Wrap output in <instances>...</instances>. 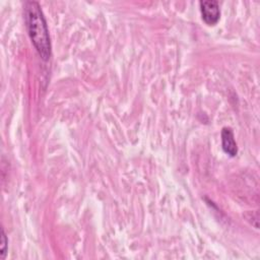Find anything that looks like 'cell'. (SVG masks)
Masks as SVG:
<instances>
[{
	"instance_id": "obj_1",
	"label": "cell",
	"mask_w": 260,
	"mask_h": 260,
	"mask_svg": "<svg viewBox=\"0 0 260 260\" xmlns=\"http://www.w3.org/2000/svg\"><path fill=\"white\" fill-rule=\"evenodd\" d=\"M24 18L28 36L36 50L43 60H49L51 57V41L49 29L41 6L38 2H25Z\"/></svg>"
},
{
	"instance_id": "obj_2",
	"label": "cell",
	"mask_w": 260,
	"mask_h": 260,
	"mask_svg": "<svg viewBox=\"0 0 260 260\" xmlns=\"http://www.w3.org/2000/svg\"><path fill=\"white\" fill-rule=\"evenodd\" d=\"M202 19L208 25L217 23L220 17V11L217 1H201L199 3Z\"/></svg>"
},
{
	"instance_id": "obj_3",
	"label": "cell",
	"mask_w": 260,
	"mask_h": 260,
	"mask_svg": "<svg viewBox=\"0 0 260 260\" xmlns=\"http://www.w3.org/2000/svg\"><path fill=\"white\" fill-rule=\"evenodd\" d=\"M221 146L223 151L230 156H235L238 153V146L235 141L234 133L231 128H223L221 131Z\"/></svg>"
},
{
	"instance_id": "obj_4",
	"label": "cell",
	"mask_w": 260,
	"mask_h": 260,
	"mask_svg": "<svg viewBox=\"0 0 260 260\" xmlns=\"http://www.w3.org/2000/svg\"><path fill=\"white\" fill-rule=\"evenodd\" d=\"M7 245H8V240L6 238V234L4 232V229H2V234H1V248H0V255L1 259H4L7 253Z\"/></svg>"
}]
</instances>
